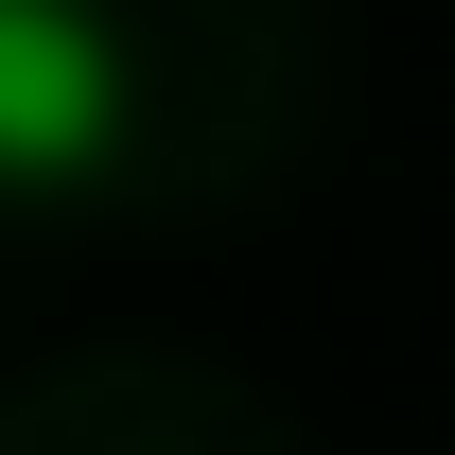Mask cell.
<instances>
[{
  "instance_id": "1",
  "label": "cell",
  "mask_w": 455,
  "mask_h": 455,
  "mask_svg": "<svg viewBox=\"0 0 455 455\" xmlns=\"http://www.w3.org/2000/svg\"><path fill=\"white\" fill-rule=\"evenodd\" d=\"M123 140V36L106 0H0V193H70Z\"/></svg>"
}]
</instances>
